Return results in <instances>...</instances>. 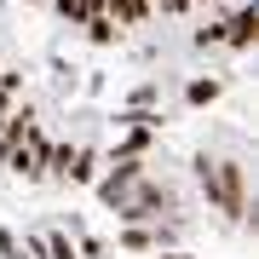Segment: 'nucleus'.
<instances>
[{"mask_svg": "<svg viewBox=\"0 0 259 259\" xmlns=\"http://www.w3.org/2000/svg\"><path fill=\"white\" fill-rule=\"evenodd\" d=\"M150 0H104V18H115V23H144L150 18Z\"/></svg>", "mask_w": 259, "mask_h": 259, "instance_id": "nucleus-2", "label": "nucleus"}, {"mask_svg": "<svg viewBox=\"0 0 259 259\" xmlns=\"http://www.w3.org/2000/svg\"><path fill=\"white\" fill-rule=\"evenodd\" d=\"M167 259H190V253H167Z\"/></svg>", "mask_w": 259, "mask_h": 259, "instance_id": "nucleus-4", "label": "nucleus"}, {"mask_svg": "<svg viewBox=\"0 0 259 259\" xmlns=\"http://www.w3.org/2000/svg\"><path fill=\"white\" fill-rule=\"evenodd\" d=\"M202 190L231 213V219H242V213H248V167L242 161H219V167L202 161Z\"/></svg>", "mask_w": 259, "mask_h": 259, "instance_id": "nucleus-1", "label": "nucleus"}, {"mask_svg": "<svg viewBox=\"0 0 259 259\" xmlns=\"http://www.w3.org/2000/svg\"><path fill=\"white\" fill-rule=\"evenodd\" d=\"M213 93H219V81H196V87H190V104H207Z\"/></svg>", "mask_w": 259, "mask_h": 259, "instance_id": "nucleus-3", "label": "nucleus"}, {"mask_svg": "<svg viewBox=\"0 0 259 259\" xmlns=\"http://www.w3.org/2000/svg\"><path fill=\"white\" fill-rule=\"evenodd\" d=\"M202 6H219V0H202Z\"/></svg>", "mask_w": 259, "mask_h": 259, "instance_id": "nucleus-5", "label": "nucleus"}]
</instances>
